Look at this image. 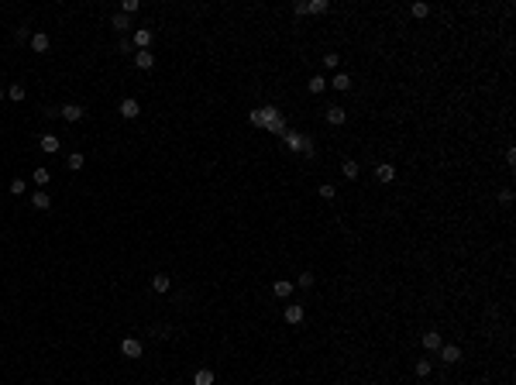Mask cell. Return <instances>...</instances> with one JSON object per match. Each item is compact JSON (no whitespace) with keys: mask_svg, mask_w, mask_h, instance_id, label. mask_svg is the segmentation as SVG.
<instances>
[{"mask_svg":"<svg viewBox=\"0 0 516 385\" xmlns=\"http://www.w3.org/2000/svg\"><path fill=\"white\" fill-rule=\"evenodd\" d=\"M275 117H279V110H275V107H258V110H251V114H248V121H251L255 128H265V124H269V121H275Z\"/></svg>","mask_w":516,"mask_h":385,"instance_id":"cell-1","label":"cell"},{"mask_svg":"<svg viewBox=\"0 0 516 385\" xmlns=\"http://www.w3.org/2000/svg\"><path fill=\"white\" fill-rule=\"evenodd\" d=\"M83 114H86V110L79 107V103H66V107H59V117H62V121H69V124H79V121H83Z\"/></svg>","mask_w":516,"mask_h":385,"instance_id":"cell-2","label":"cell"},{"mask_svg":"<svg viewBox=\"0 0 516 385\" xmlns=\"http://www.w3.org/2000/svg\"><path fill=\"white\" fill-rule=\"evenodd\" d=\"M117 110H121V117H124V121H134V117L141 114V107H138V100H134V97H124Z\"/></svg>","mask_w":516,"mask_h":385,"instance_id":"cell-3","label":"cell"},{"mask_svg":"<svg viewBox=\"0 0 516 385\" xmlns=\"http://www.w3.org/2000/svg\"><path fill=\"white\" fill-rule=\"evenodd\" d=\"M131 45H134V52H148V45H152V31L138 28V31H134V38H131Z\"/></svg>","mask_w":516,"mask_h":385,"instance_id":"cell-4","label":"cell"},{"mask_svg":"<svg viewBox=\"0 0 516 385\" xmlns=\"http://www.w3.org/2000/svg\"><path fill=\"white\" fill-rule=\"evenodd\" d=\"M441 361H444V365H458V361H461V347H458V344H441Z\"/></svg>","mask_w":516,"mask_h":385,"instance_id":"cell-5","label":"cell"},{"mask_svg":"<svg viewBox=\"0 0 516 385\" xmlns=\"http://www.w3.org/2000/svg\"><path fill=\"white\" fill-rule=\"evenodd\" d=\"M121 354L124 358H141V341H138V337H124V341H121Z\"/></svg>","mask_w":516,"mask_h":385,"instance_id":"cell-6","label":"cell"},{"mask_svg":"<svg viewBox=\"0 0 516 385\" xmlns=\"http://www.w3.org/2000/svg\"><path fill=\"white\" fill-rule=\"evenodd\" d=\"M282 141H286L289 152H303V141H306V138H303L300 131H286V134H282Z\"/></svg>","mask_w":516,"mask_h":385,"instance_id":"cell-7","label":"cell"},{"mask_svg":"<svg viewBox=\"0 0 516 385\" xmlns=\"http://www.w3.org/2000/svg\"><path fill=\"white\" fill-rule=\"evenodd\" d=\"M375 179H379V183H392V179H396V165H389V162L375 165Z\"/></svg>","mask_w":516,"mask_h":385,"instance_id":"cell-8","label":"cell"},{"mask_svg":"<svg viewBox=\"0 0 516 385\" xmlns=\"http://www.w3.org/2000/svg\"><path fill=\"white\" fill-rule=\"evenodd\" d=\"M42 152H48V155H55L59 148H62V138H55V134H42Z\"/></svg>","mask_w":516,"mask_h":385,"instance_id":"cell-9","label":"cell"},{"mask_svg":"<svg viewBox=\"0 0 516 385\" xmlns=\"http://www.w3.org/2000/svg\"><path fill=\"white\" fill-rule=\"evenodd\" d=\"M282 316H286V323H293V327H296V323H303V306H300V303H289Z\"/></svg>","mask_w":516,"mask_h":385,"instance_id":"cell-10","label":"cell"},{"mask_svg":"<svg viewBox=\"0 0 516 385\" xmlns=\"http://www.w3.org/2000/svg\"><path fill=\"white\" fill-rule=\"evenodd\" d=\"M31 48H35V52H48V48H52V38H48L45 31H38V35H31Z\"/></svg>","mask_w":516,"mask_h":385,"instance_id":"cell-11","label":"cell"},{"mask_svg":"<svg viewBox=\"0 0 516 385\" xmlns=\"http://www.w3.org/2000/svg\"><path fill=\"white\" fill-rule=\"evenodd\" d=\"M272 292L279 296V300H289V296H293V282H286V279H275V282H272Z\"/></svg>","mask_w":516,"mask_h":385,"instance_id":"cell-12","label":"cell"},{"mask_svg":"<svg viewBox=\"0 0 516 385\" xmlns=\"http://www.w3.org/2000/svg\"><path fill=\"white\" fill-rule=\"evenodd\" d=\"M344 121H348V114H344V107H327V124H334V128H341Z\"/></svg>","mask_w":516,"mask_h":385,"instance_id":"cell-13","label":"cell"},{"mask_svg":"<svg viewBox=\"0 0 516 385\" xmlns=\"http://www.w3.org/2000/svg\"><path fill=\"white\" fill-rule=\"evenodd\" d=\"M423 347L427 351H441V330H427L423 334Z\"/></svg>","mask_w":516,"mask_h":385,"instance_id":"cell-14","label":"cell"},{"mask_svg":"<svg viewBox=\"0 0 516 385\" xmlns=\"http://www.w3.org/2000/svg\"><path fill=\"white\" fill-rule=\"evenodd\" d=\"M265 131H269V134H275V138H282L289 128H286V121H282V114H279L275 121H269V124H265Z\"/></svg>","mask_w":516,"mask_h":385,"instance_id":"cell-15","label":"cell"},{"mask_svg":"<svg viewBox=\"0 0 516 385\" xmlns=\"http://www.w3.org/2000/svg\"><path fill=\"white\" fill-rule=\"evenodd\" d=\"M134 66H138V69H152V66H155V55H152V52H134Z\"/></svg>","mask_w":516,"mask_h":385,"instance_id":"cell-16","label":"cell"},{"mask_svg":"<svg viewBox=\"0 0 516 385\" xmlns=\"http://www.w3.org/2000/svg\"><path fill=\"white\" fill-rule=\"evenodd\" d=\"M306 90H310V93H324V90H327V79H324V76H310V79H306Z\"/></svg>","mask_w":516,"mask_h":385,"instance_id":"cell-17","label":"cell"},{"mask_svg":"<svg viewBox=\"0 0 516 385\" xmlns=\"http://www.w3.org/2000/svg\"><path fill=\"white\" fill-rule=\"evenodd\" d=\"M169 285H172L169 275H152V289L155 292H169Z\"/></svg>","mask_w":516,"mask_h":385,"instance_id":"cell-18","label":"cell"},{"mask_svg":"<svg viewBox=\"0 0 516 385\" xmlns=\"http://www.w3.org/2000/svg\"><path fill=\"white\" fill-rule=\"evenodd\" d=\"M193 385H214V371H210V368H200L196 375H193Z\"/></svg>","mask_w":516,"mask_h":385,"instance_id":"cell-19","label":"cell"},{"mask_svg":"<svg viewBox=\"0 0 516 385\" xmlns=\"http://www.w3.org/2000/svg\"><path fill=\"white\" fill-rule=\"evenodd\" d=\"M341 172H344V179H358V162L344 158V162H341Z\"/></svg>","mask_w":516,"mask_h":385,"instance_id":"cell-20","label":"cell"},{"mask_svg":"<svg viewBox=\"0 0 516 385\" xmlns=\"http://www.w3.org/2000/svg\"><path fill=\"white\" fill-rule=\"evenodd\" d=\"M330 86H334V90H351V76H348V72H337V76L330 79Z\"/></svg>","mask_w":516,"mask_h":385,"instance_id":"cell-21","label":"cell"},{"mask_svg":"<svg viewBox=\"0 0 516 385\" xmlns=\"http://www.w3.org/2000/svg\"><path fill=\"white\" fill-rule=\"evenodd\" d=\"M110 24H114V31H128L131 28V17L128 14H114V17H110Z\"/></svg>","mask_w":516,"mask_h":385,"instance_id":"cell-22","label":"cell"},{"mask_svg":"<svg viewBox=\"0 0 516 385\" xmlns=\"http://www.w3.org/2000/svg\"><path fill=\"white\" fill-rule=\"evenodd\" d=\"M31 203H35L38 210H48V206H52V196H48V193H35V196H31Z\"/></svg>","mask_w":516,"mask_h":385,"instance_id":"cell-23","label":"cell"},{"mask_svg":"<svg viewBox=\"0 0 516 385\" xmlns=\"http://www.w3.org/2000/svg\"><path fill=\"white\" fill-rule=\"evenodd\" d=\"M413 371H416V375H420V378H427L430 371H434V365H430L427 358H420V361H416V365H413Z\"/></svg>","mask_w":516,"mask_h":385,"instance_id":"cell-24","label":"cell"},{"mask_svg":"<svg viewBox=\"0 0 516 385\" xmlns=\"http://www.w3.org/2000/svg\"><path fill=\"white\" fill-rule=\"evenodd\" d=\"M306 7H310V14H327V11H330V4H327V0H310Z\"/></svg>","mask_w":516,"mask_h":385,"instance_id":"cell-25","label":"cell"},{"mask_svg":"<svg viewBox=\"0 0 516 385\" xmlns=\"http://www.w3.org/2000/svg\"><path fill=\"white\" fill-rule=\"evenodd\" d=\"M7 97H11V100H24V97H28V90H24L21 83H14L11 90H7Z\"/></svg>","mask_w":516,"mask_h":385,"instance_id":"cell-26","label":"cell"},{"mask_svg":"<svg viewBox=\"0 0 516 385\" xmlns=\"http://www.w3.org/2000/svg\"><path fill=\"white\" fill-rule=\"evenodd\" d=\"M66 165H69L72 172H79V169H83V155H79V152H72V155L66 158Z\"/></svg>","mask_w":516,"mask_h":385,"instance_id":"cell-27","label":"cell"},{"mask_svg":"<svg viewBox=\"0 0 516 385\" xmlns=\"http://www.w3.org/2000/svg\"><path fill=\"white\" fill-rule=\"evenodd\" d=\"M313 282H317V279H313V272H303L300 279H296V285H300V289H310Z\"/></svg>","mask_w":516,"mask_h":385,"instance_id":"cell-28","label":"cell"},{"mask_svg":"<svg viewBox=\"0 0 516 385\" xmlns=\"http://www.w3.org/2000/svg\"><path fill=\"white\" fill-rule=\"evenodd\" d=\"M317 193H320L324 200H334V196H337V189H334V186H330V183H324V186H320V189H317Z\"/></svg>","mask_w":516,"mask_h":385,"instance_id":"cell-29","label":"cell"},{"mask_svg":"<svg viewBox=\"0 0 516 385\" xmlns=\"http://www.w3.org/2000/svg\"><path fill=\"white\" fill-rule=\"evenodd\" d=\"M410 14H413V17H427L430 7H427V4H413V7H410Z\"/></svg>","mask_w":516,"mask_h":385,"instance_id":"cell-30","label":"cell"},{"mask_svg":"<svg viewBox=\"0 0 516 385\" xmlns=\"http://www.w3.org/2000/svg\"><path fill=\"white\" fill-rule=\"evenodd\" d=\"M138 7H141V4H138V0H124V7H121V14H134V11H138Z\"/></svg>","mask_w":516,"mask_h":385,"instance_id":"cell-31","label":"cell"},{"mask_svg":"<svg viewBox=\"0 0 516 385\" xmlns=\"http://www.w3.org/2000/svg\"><path fill=\"white\" fill-rule=\"evenodd\" d=\"M337 62H341V55L330 52V55H324V69H337Z\"/></svg>","mask_w":516,"mask_h":385,"instance_id":"cell-32","label":"cell"},{"mask_svg":"<svg viewBox=\"0 0 516 385\" xmlns=\"http://www.w3.org/2000/svg\"><path fill=\"white\" fill-rule=\"evenodd\" d=\"M24 189H28V186H24V179H14V183H11V193H14V196H21Z\"/></svg>","mask_w":516,"mask_h":385,"instance_id":"cell-33","label":"cell"},{"mask_svg":"<svg viewBox=\"0 0 516 385\" xmlns=\"http://www.w3.org/2000/svg\"><path fill=\"white\" fill-rule=\"evenodd\" d=\"M35 183H38V186L48 183V169H35Z\"/></svg>","mask_w":516,"mask_h":385,"instance_id":"cell-34","label":"cell"},{"mask_svg":"<svg viewBox=\"0 0 516 385\" xmlns=\"http://www.w3.org/2000/svg\"><path fill=\"white\" fill-rule=\"evenodd\" d=\"M293 14H310V7H306V0H300V4H293Z\"/></svg>","mask_w":516,"mask_h":385,"instance_id":"cell-35","label":"cell"},{"mask_svg":"<svg viewBox=\"0 0 516 385\" xmlns=\"http://www.w3.org/2000/svg\"><path fill=\"white\" fill-rule=\"evenodd\" d=\"M313 152H317V148H313V141L306 138V141H303V155H306V158H313Z\"/></svg>","mask_w":516,"mask_h":385,"instance_id":"cell-36","label":"cell"},{"mask_svg":"<svg viewBox=\"0 0 516 385\" xmlns=\"http://www.w3.org/2000/svg\"><path fill=\"white\" fill-rule=\"evenodd\" d=\"M499 203H506V206H509V203H513V193H509V189H502V193H499Z\"/></svg>","mask_w":516,"mask_h":385,"instance_id":"cell-37","label":"cell"},{"mask_svg":"<svg viewBox=\"0 0 516 385\" xmlns=\"http://www.w3.org/2000/svg\"><path fill=\"white\" fill-rule=\"evenodd\" d=\"M0 97H4V90H0Z\"/></svg>","mask_w":516,"mask_h":385,"instance_id":"cell-38","label":"cell"}]
</instances>
